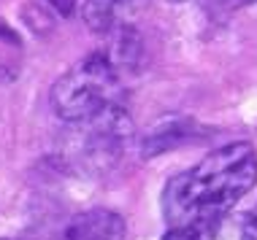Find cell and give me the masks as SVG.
<instances>
[{
  "label": "cell",
  "mask_w": 257,
  "mask_h": 240,
  "mask_svg": "<svg viewBox=\"0 0 257 240\" xmlns=\"http://www.w3.org/2000/svg\"><path fill=\"white\" fill-rule=\"evenodd\" d=\"M130 3H136V0H84L81 16H84L89 30L106 32L116 24V14L122 8H127Z\"/></svg>",
  "instance_id": "cell-4"
},
{
  "label": "cell",
  "mask_w": 257,
  "mask_h": 240,
  "mask_svg": "<svg viewBox=\"0 0 257 240\" xmlns=\"http://www.w3.org/2000/svg\"><path fill=\"white\" fill-rule=\"evenodd\" d=\"M203 235L195 230H182V227H171L168 232L163 235V240H200Z\"/></svg>",
  "instance_id": "cell-6"
},
{
  "label": "cell",
  "mask_w": 257,
  "mask_h": 240,
  "mask_svg": "<svg viewBox=\"0 0 257 240\" xmlns=\"http://www.w3.org/2000/svg\"><path fill=\"white\" fill-rule=\"evenodd\" d=\"M241 240H257V205L246 214L244 227H241Z\"/></svg>",
  "instance_id": "cell-5"
},
{
  "label": "cell",
  "mask_w": 257,
  "mask_h": 240,
  "mask_svg": "<svg viewBox=\"0 0 257 240\" xmlns=\"http://www.w3.org/2000/svg\"><path fill=\"white\" fill-rule=\"evenodd\" d=\"M168 3H184V0H168Z\"/></svg>",
  "instance_id": "cell-8"
},
{
  "label": "cell",
  "mask_w": 257,
  "mask_h": 240,
  "mask_svg": "<svg viewBox=\"0 0 257 240\" xmlns=\"http://www.w3.org/2000/svg\"><path fill=\"white\" fill-rule=\"evenodd\" d=\"M257 184V152L252 143L214 148L190 170L173 176L163 189V216L171 227L206 235Z\"/></svg>",
  "instance_id": "cell-1"
},
{
  "label": "cell",
  "mask_w": 257,
  "mask_h": 240,
  "mask_svg": "<svg viewBox=\"0 0 257 240\" xmlns=\"http://www.w3.org/2000/svg\"><path fill=\"white\" fill-rule=\"evenodd\" d=\"M119 98V68L108 54H89L71 70H65L52 86V108L62 122L84 124L106 114Z\"/></svg>",
  "instance_id": "cell-2"
},
{
  "label": "cell",
  "mask_w": 257,
  "mask_h": 240,
  "mask_svg": "<svg viewBox=\"0 0 257 240\" xmlns=\"http://www.w3.org/2000/svg\"><path fill=\"white\" fill-rule=\"evenodd\" d=\"M127 227L116 210L89 208L71 216L57 240H124Z\"/></svg>",
  "instance_id": "cell-3"
},
{
  "label": "cell",
  "mask_w": 257,
  "mask_h": 240,
  "mask_svg": "<svg viewBox=\"0 0 257 240\" xmlns=\"http://www.w3.org/2000/svg\"><path fill=\"white\" fill-rule=\"evenodd\" d=\"M46 3H52L54 8L62 14V16H71L73 8H76V0H46Z\"/></svg>",
  "instance_id": "cell-7"
}]
</instances>
